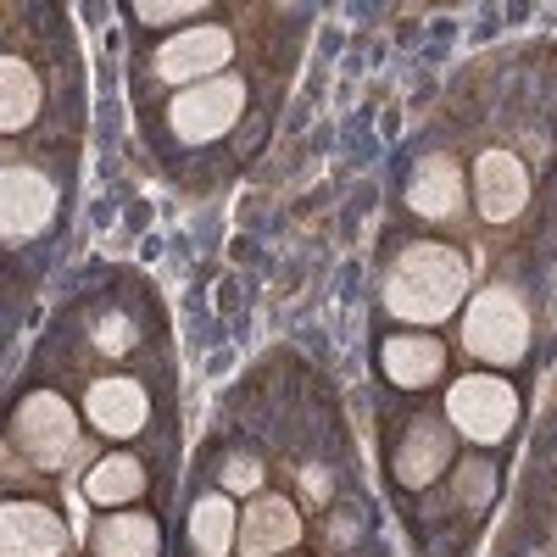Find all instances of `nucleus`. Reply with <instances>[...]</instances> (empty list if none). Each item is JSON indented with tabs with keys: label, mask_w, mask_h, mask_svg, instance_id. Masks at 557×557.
I'll list each match as a JSON object with an SVG mask.
<instances>
[{
	"label": "nucleus",
	"mask_w": 557,
	"mask_h": 557,
	"mask_svg": "<svg viewBox=\"0 0 557 557\" xmlns=\"http://www.w3.org/2000/svg\"><path fill=\"white\" fill-rule=\"evenodd\" d=\"M462 296H469V262L435 240L407 246L391 268V285H385V307L407 323H441L457 312Z\"/></svg>",
	"instance_id": "1"
},
{
	"label": "nucleus",
	"mask_w": 557,
	"mask_h": 557,
	"mask_svg": "<svg viewBox=\"0 0 557 557\" xmlns=\"http://www.w3.org/2000/svg\"><path fill=\"white\" fill-rule=\"evenodd\" d=\"M462 346H469L474 357H485V362H496V368L524 362V346H530V312H524V301L507 285L480 290L469 301V312H462Z\"/></svg>",
	"instance_id": "2"
},
{
	"label": "nucleus",
	"mask_w": 557,
	"mask_h": 557,
	"mask_svg": "<svg viewBox=\"0 0 557 557\" xmlns=\"http://www.w3.org/2000/svg\"><path fill=\"white\" fill-rule=\"evenodd\" d=\"M12 446L28 451L39 469H67L73 462V446H78V418L62 396L51 391H34L17 418H12Z\"/></svg>",
	"instance_id": "3"
},
{
	"label": "nucleus",
	"mask_w": 557,
	"mask_h": 557,
	"mask_svg": "<svg viewBox=\"0 0 557 557\" xmlns=\"http://www.w3.org/2000/svg\"><path fill=\"white\" fill-rule=\"evenodd\" d=\"M446 412H451V424H457L462 435H469V441L496 446L507 430H513V418H519V396H513V385H507V380L474 374V380H457V385H451Z\"/></svg>",
	"instance_id": "4"
},
{
	"label": "nucleus",
	"mask_w": 557,
	"mask_h": 557,
	"mask_svg": "<svg viewBox=\"0 0 557 557\" xmlns=\"http://www.w3.org/2000/svg\"><path fill=\"white\" fill-rule=\"evenodd\" d=\"M240 107H246V84L240 78H212V84L184 89V96L173 101V112H168V123H173V134L184 139V146H207V139L235 128Z\"/></svg>",
	"instance_id": "5"
},
{
	"label": "nucleus",
	"mask_w": 557,
	"mask_h": 557,
	"mask_svg": "<svg viewBox=\"0 0 557 557\" xmlns=\"http://www.w3.org/2000/svg\"><path fill=\"white\" fill-rule=\"evenodd\" d=\"M0 212H7V240H28L39 235L57 212V184L34 173L28 162H12L0 173Z\"/></svg>",
	"instance_id": "6"
},
{
	"label": "nucleus",
	"mask_w": 557,
	"mask_h": 557,
	"mask_svg": "<svg viewBox=\"0 0 557 557\" xmlns=\"http://www.w3.org/2000/svg\"><path fill=\"white\" fill-rule=\"evenodd\" d=\"M235 57V39H228V28H218V23H201V28H184V34H173L162 51H157V73L168 78V84H184V78H207L212 84V73Z\"/></svg>",
	"instance_id": "7"
},
{
	"label": "nucleus",
	"mask_w": 557,
	"mask_h": 557,
	"mask_svg": "<svg viewBox=\"0 0 557 557\" xmlns=\"http://www.w3.org/2000/svg\"><path fill=\"white\" fill-rule=\"evenodd\" d=\"M474 201H480V218L513 223L530 201V168L507 151H485L474 162Z\"/></svg>",
	"instance_id": "8"
},
{
	"label": "nucleus",
	"mask_w": 557,
	"mask_h": 557,
	"mask_svg": "<svg viewBox=\"0 0 557 557\" xmlns=\"http://www.w3.org/2000/svg\"><path fill=\"white\" fill-rule=\"evenodd\" d=\"M67 546V524L39 502H7L0 513V552L7 557H57Z\"/></svg>",
	"instance_id": "9"
},
{
	"label": "nucleus",
	"mask_w": 557,
	"mask_h": 557,
	"mask_svg": "<svg viewBox=\"0 0 557 557\" xmlns=\"http://www.w3.org/2000/svg\"><path fill=\"white\" fill-rule=\"evenodd\" d=\"M301 541V513L285 496H257L240 519V552L246 557H290V546Z\"/></svg>",
	"instance_id": "10"
},
{
	"label": "nucleus",
	"mask_w": 557,
	"mask_h": 557,
	"mask_svg": "<svg viewBox=\"0 0 557 557\" xmlns=\"http://www.w3.org/2000/svg\"><path fill=\"white\" fill-rule=\"evenodd\" d=\"M84 412H89V424H96L101 435H139L146 418H151V401H146V391H139L134 380H101V385H89Z\"/></svg>",
	"instance_id": "11"
},
{
	"label": "nucleus",
	"mask_w": 557,
	"mask_h": 557,
	"mask_svg": "<svg viewBox=\"0 0 557 557\" xmlns=\"http://www.w3.org/2000/svg\"><path fill=\"white\" fill-rule=\"evenodd\" d=\"M446 462H451V430L441 418H418L401 441V451H396V480L401 485H430V480L446 474Z\"/></svg>",
	"instance_id": "12"
},
{
	"label": "nucleus",
	"mask_w": 557,
	"mask_h": 557,
	"mask_svg": "<svg viewBox=\"0 0 557 557\" xmlns=\"http://www.w3.org/2000/svg\"><path fill=\"white\" fill-rule=\"evenodd\" d=\"M446 368V351L435 335H391L385 341V374L401 385V391H424L441 380Z\"/></svg>",
	"instance_id": "13"
},
{
	"label": "nucleus",
	"mask_w": 557,
	"mask_h": 557,
	"mask_svg": "<svg viewBox=\"0 0 557 557\" xmlns=\"http://www.w3.org/2000/svg\"><path fill=\"white\" fill-rule=\"evenodd\" d=\"M407 201L418 218H457L462 207V178L446 157H430V162H418L412 184H407Z\"/></svg>",
	"instance_id": "14"
},
{
	"label": "nucleus",
	"mask_w": 557,
	"mask_h": 557,
	"mask_svg": "<svg viewBox=\"0 0 557 557\" xmlns=\"http://www.w3.org/2000/svg\"><path fill=\"white\" fill-rule=\"evenodd\" d=\"M39 78H34V67L23 62V57H7L0 62V128H28L34 117H39Z\"/></svg>",
	"instance_id": "15"
},
{
	"label": "nucleus",
	"mask_w": 557,
	"mask_h": 557,
	"mask_svg": "<svg viewBox=\"0 0 557 557\" xmlns=\"http://www.w3.org/2000/svg\"><path fill=\"white\" fill-rule=\"evenodd\" d=\"M139 491H146V469H139V457H128V451L101 457L96 469H89V480H84V496L101 502V507H123Z\"/></svg>",
	"instance_id": "16"
},
{
	"label": "nucleus",
	"mask_w": 557,
	"mask_h": 557,
	"mask_svg": "<svg viewBox=\"0 0 557 557\" xmlns=\"http://www.w3.org/2000/svg\"><path fill=\"white\" fill-rule=\"evenodd\" d=\"M190 541H196V557H228V546L240 541V519L228 496H201L196 513H190Z\"/></svg>",
	"instance_id": "17"
},
{
	"label": "nucleus",
	"mask_w": 557,
	"mask_h": 557,
	"mask_svg": "<svg viewBox=\"0 0 557 557\" xmlns=\"http://www.w3.org/2000/svg\"><path fill=\"white\" fill-rule=\"evenodd\" d=\"M101 557H157V519L146 513H117L96 530Z\"/></svg>",
	"instance_id": "18"
},
{
	"label": "nucleus",
	"mask_w": 557,
	"mask_h": 557,
	"mask_svg": "<svg viewBox=\"0 0 557 557\" xmlns=\"http://www.w3.org/2000/svg\"><path fill=\"white\" fill-rule=\"evenodd\" d=\"M457 496L462 502H469V507H485L491 502V491H496V469H491V462H462V469H457Z\"/></svg>",
	"instance_id": "19"
},
{
	"label": "nucleus",
	"mask_w": 557,
	"mask_h": 557,
	"mask_svg": "<svg viewBox=\"0 0 557 557\" xmlns=\"http://www.w3.org/2000/svg\"><path fill=\"white\" fill-rule=\"evenodd\" d=\"M262 485V462L257 457H228L223 462V491H257Z\"/></svg>",
	"instance_id": "20"
},
{
	"label": "nucleus",
	"mask_w": 557,
	"mask_h": 557,
	"mask_svg": "<svg viewBox=\"0 0 557 557\" xmlns=\"http://www.w3.org/2000/svg\"><path fill=\"white\" fill-rule=\"evenodd\" d=\"M196 7L190 0H168V7H157V0H146V7H139V17L146 23H178V17H190Z\"/></svg>",
	"instance_id": "21"
},
{
	"label": "nucleus",
	"mask_w": 557,
	"mask_h": 557,
	"mask_svg": "<svg viewBox=\"0 0 557 557\" xmlns=\"http://www.w3.org/2000/svg\"><path fill=\"white\" fill-rule=\"evenodd\" d=\"M128 341H134L128 323H117V318H107V323H101V351H128Z\"/></svg>",
	"instance_id": "22"
}]
</instances>
